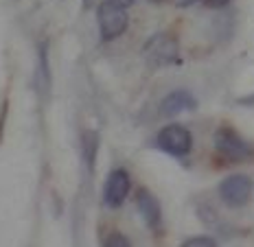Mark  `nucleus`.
<instances>
[{
  "label": "nucleus",
  "mask_w": 254,
  "mask_h": 247,
  "mask_svg": "<svg viewBox=\"0 0 254 247\" xmlns=\"http://www.w3.org/2000/svg\"><path fill=\"white\" fill-rule=\"evenodd\" d=\"M142 57L151 68H167L180 61V46L171 35L156 33L142 46Z\"/></svg>",
  "instance_id": "f257e3e1"
},
{
  "label": "nucleus",
  "mask_w": 254,
  "mask_h": 247,
  "mask_svg": "<svg viewBox=\"0 0 254 247\" xmlns=\"http://www.w3.org/2000/svg\"><path fill=\"white\" fill-rule=\"evenodd\" d=\"M254 184L248 175H230L219 184V197L226 206L241 208L250 201Z\"/></svg>",
  "instance_id": "f03ea898"
},
{
  "label": "nucleus",
  "mask_w": 254,
  "mask_h": 247,
  "mask_svg": "<svg viewBox=\"0 0 254 247\" xmlns=\"http://www.w3.org/2000/svg\"><path fill=\"white\" fill-rule=\"evenodd\" d=\"M158 147H160L165 153L173 157H182L187 155L193 147V136L187 127L182 125H167L165 129L158 134Z\"/></svg>",
  "instance_id": "7ed1b4c3"
},
{
  "label": "nucleus",
  "mask_w": 254,
  "mask_h": 247,
  "mask_svg": "<svg viewBox=\"0 0 254 247\" xmlns=\"http://www.w3.org/2000/svg\"><path fill=\"white\" fill-rule=\"evenodd\" d=\"M99 18V29H101L103 40H114L127 29V13L125 9L114 7L110 2H103L97 11Z\"/></svg>",
  "instance_id": "20e7f679"
},
{
  "label": "nucleus",
  "mask_w": 254,
  "mask_h": 247,
  "mask_svg": "<svg viewBox=\"0 0 254 247\" xmlns=\"http://www.w3.org/2000/svg\"><path fill=\"white\" fill-rule=\"evenodd\" d=\"M215 147L221 155L230 157V160H235V162L246 160V157L250 155V147H248V143L230 127H221L215 134Z\"/></svg>",
  "instance_id": "39448f33"
},
{
  "label": "nucleus",
  "mask_w": 254,
  "mask_h": 247,
  "mask_svg": "<svg viewBox=\"0 0 254 247\" xmlns=\"http://www.w3.org/2000/svg\"><path fill=\"white\" fill-rule=\"evenodd\" d=\"M129 188H131V180H129V173L125 169H116L108 175L103 186V199L110 208H121L123 201L129 195Z\"/></svg>",
  "instance_id": "423d86ee"
},
{
  "label": "nucleus",
  "mask_w": 254,
  "mask_h": 247,
  "mask_svg": "<svg viewBox=\"0 0 254 247\" xmlns=\"http://www.w3.org/2000/svg\"><path fill=\"white\" fill-rule=\"evenodd\" d=\"M195 107H197V101L193 99V94L187 90H176L169 94V97L162 99L160 114L167 118H176L180 114L190 112V109H195Z\"/></svg>",
  "instance_id": "0eeeda50"
},
{
  "label": "nucleus",
  "mask_w": 254,
  "mask_h": 247,
  "mask_svg": "<svg viewBox=\"0 0 254 247\" xmlns=\"http://www.w3.org/2000/svg\"><path fill=\"white\" fill-rule=\"evenodd\" d=\"M136 208H138L142 221L149 225L151 230H156L158 225H160V219H162L160 203H158V199L153 197L147 188H140L138 195H136Z\"/></svg>",
  "instance_id": "6e6552de"
},
{
  "label": "nucleus",
  "mask_w": 254,
  "mask_h": 247,
  "mask_svg": "<svg viewBox=\"0 0 254 247\" xmlns=\"http://www.w3.org/2000/svg\"><path fill=\"white\" fill-rule=\"evenodd\" d=\"M38 75H35V83L38 90L49 92L51 88V70H49V52H46V44H42L38 49Z\"/></svg>",
  "instance_id": "1a4fd4ad"
},
{
  "label": "nucleus",
  "mask_w": 254,
  "mask_h": 247,
  "mask_svg": "<svg viewBox=\"0 0 254 247\" xmlns=\"http://www.w3.org/2000/svg\"><path fill=\"white\" fill-rule=\"evenodd\" d=\"M97 145H99L97 134L88 131L86 138H83V147H86V160H88V166H90V169H94V153H97Z\"/></svg>",
  "instance_id": "9d476101"
},
{
  "label": "nucleus",
  "mask_w": 254,
  "mask_h": 247,
  "mask_svg": "<svg viewBox=\"0 0 254 247\" xmlns=\"http://www.w3.org/2000/svg\"><path fill=\"white\" fill-rule=\"evenodd\" d=\"M184 247H215L217 241L210 239V236H193V239H187L182 243Z\"/></svg>",
  "instance_id": "9b49d317"
},
{
  "label": "nucleus",
  "mask_w": 254,
  "mask_h": 247,
  "mask_svg": "<svg viewBox=\"0 0 254 247\" xmlns=\"http://www.w3.org/2000/svg\"><path fill=\"white\" fill-rule=\"evenodd\" d=\"M105 245L108 247H129V239L123 234H110L108 239H105Z\"/></svg>",
  "instance_id": "f8f14e48"
},
{
  "label": "nucleus",
  "mask_w": 254,
  "mask_h": 247,
  "mask_svg": "<svg viewBox=\"0 0 254 247\" xmlns=\"http://www.w3.org/2000/svg\"><path fill=\"white\" fill-rule=\"evenodd\" d=\"M105 2L114 4V7H121V9H127V7H131L136 0H105Z\"/></svg>",
  "instance_id": "ddd939ff"
},
{
  "label": "nucleus",
  "mask_w": 254,
  "mask_h": 247,
  "mask_svg": "<svg viewBox=\"0 0 254 247\" xmlns=\"http://www.w3.org/2000/svg\"><path fill=\"white\" fill-rule=\"evenodd\" d=\"M208 7H213V9H219V7H226V4L230 2V0H204Z\"/></svg>",
  "instance_id": "4468645a"
},
{
  "label": "nucleus",
  "mask_w": 254,
  "mask_h": 247,
  "mask_svg": "<svg viewBox=\"0 0 254 247\" xmlns=\"http://www.w3.org/2000/svg\"><path fill=\"white\" fill-rule=\"evenodd\" d=\"M193 2H197V0H173V4H176V7H190Z\"/></svg>",
  "instance_id": "2eb2a0df"
},
{
  "label": "nucleus",
  "mask_w": 254,
  "mask_h": 247,
  "mask_svg": "<svg viewBox=\"0 0 254 247\" xmlns=\"http://www.w3.org/2000/svg\"><path fill=\"white\" fill-rule=\"evenodd\" d=\"M151 2H162V0H151Z\"/></svg>",
  "instance_id": "dca6fc26"
}]
</instances>
